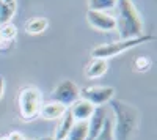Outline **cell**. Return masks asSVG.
I'll return each instance as SVG.
<instances>
[{"label": "cell", "instance_id": "44dd1931", "mask_svg": "<svg viewBox=\"0 0 157 140\" xmlns=\"http://www.w3.org/2000/svg\"><path fill=\"white\" fill-rule=\"evenodd\" d=\"M3 91H5V79L0 77V99L3 98Z\"/></svg>", "mask_w": 157, "mask_h": 140}, {"label": "cell", "instance_id": "6da1fadb", "mask_svg": "<svg viewBox=\"0 0 157 140\" xmlns=\"http://www.w3.org/2000/svg\"><path fill=\"white\" fill-rule=\"evenodd\" d=\"M118 18L116 19V29L120 33V40H130V38H138L143 33V19L137 6L132 0H118Z\"/></svg>", "mask_w": 157, "mask_h": 140}, {"label": "cell", "instance_id": "4fadbf2b", "mask_svg": "<svg viewBox=\"0 0 157 140\" xmlns=\"http://www.w3.org/2000/svg\"><path fill=\"white\" fill-rule=\"evenodd\" d=\"M49 27V21L43 16H35V18H30L27 22H25V32L29 35H39L46 32Z\"/></svg>", "mask_w": 157, "mask_h": 140}, {"label": "cell", "instance_id": "5b68a950", "mask_svg": "<svg viewBox=\"0 0 157 140\" xmlns=\"http://www.w3.org/2000/svg\"><path fill=\"white\" fill-rule=\"evenodd\" d=\"M52 101L55 103H60L63 104L64 107H71L75 101L80 98V88L77 87V84L74 80H69V79H64L61 80L52 91Z\"/></svg>", "mask_w": 157, "mask_h": 140}, {"label": "cell", "instance_id": "30bf717a", "mask_svg": "<svg viewBox=\"0 0 157 140\" xmlns=\"http://www.w3.org/2000/svg\"><path fill=\"white\" fill-rule=\"evenodd\" d=\"M68 107H64L60 103H55V101H49V103H44L41 106V110H39V115L44 120H60L64 113H66Z\"/></svg>", "mask_w": 157, "mask_h": 140}, {"label": "cell", "instance_id": "7402d4cb", "mask_svg": "<svg viewBox=\"0 0 157 140\" xmlns=\"http://www.w3.org/2000/svg\"><path fill=\"white\" fill-rule=\"evenodd\" d=\"M39 140H57L55 137H43V138H39Z\"/></svg>", "mask_w": 157, "mask_h": 140}, {"label": "cell", "instance_id": "cb8c5ba5", "mask_svg": "<svg viewBox=\"0 0 157 140\" xmlns=\"http://www.w3.org/2000/svg\"><path fill=\"white\" fill-rule=\"evenodd\" d=\"M24 140H36V138H27V137H25Z\"/></svg>", "mask_w": 157, "mask_h": 140}, {"label": "cell", "instance_id": "ffe728a7", "mask_svg": "<svg viewBox=\"0 0 157 140\" xmlns=\"http://www.w3.org/2000/svg\"><path fill=\"white\" fill-rule=\"evenodd\" d=\"M6 137H8V140H24L25 138L22 135V132H19V131H11Z\"/></svg>", "mask_w": 157, "mask_h": 140}, {"label": "cell", "instance_id": "52a82bcc", "mask_svg": "<svg viewBox=\"0 0 157 140\" xmlns=\"http://www.w3.org/2000/svg\"><path fill=\"white\" fill-rule=\"evenodd\" d=\"M86 21L94 30H99V32H112L116 29L115 16H112L110 13H105V11L88 10L86 11Z\"/></svg>", "mask_w": 157, "mask_h": 140}, {"label": "cell", "instance_id": "d6986e66", "mask_svg": "<svg viewBox=\"0 0 157 140\" xmlns=\"http://www.w3.org/2000/svg\"><path fill=\"white\" fill-rule=\"evenodd\" d=\"M151 58L149 57H146V55H138V57H135V60H134V68L137 69V71H140V72H145V71H148L149 68H151Z\"/></svg>", "mask_w": 157, "mask_h": 140}, {"label": "cell", "instance_id": "9a60e30c", "mask_svg": "<svg viewBox=\"0 0 157 140\" xmlns=\"http://www.w3.org/2000/svg\"><path fill=\"white\" fill-rule=\"evenodd\" d=\"M88 135V123L86 121H75L69 129L64 140H86Z\"/></svg>", "mask_w": 157, "mask_h": 140}, {"label": "cell", "instance_id": "5bb4252c", "mask_svg": "<svg viewBox=\"0 0 157 140\" xmlns=\"http://www.w3.org/2000/svg\"><path fill=\"white\" fill-rule=\"evenodd\" d=\"M17 10L16 0H0V25L11 22Z\"/></svg>", "mask_w": 157, "mask_h": 140}, {"label": "cell", "instance_id": "2e32d148", "mask_svg": "<svg viewBox=\"0 0 157 140\" xmlns=\"http://www.w3.org/2000/svg\"><path fill=\"white\" fill-rule=\"evenodd\" d=\"M116 2L118 0H88V10L109 13L110 10L116 8Z\"/></svg>", "mask_w": 157, "mask_h": 140}, {"label": "cell", "instance_id": "e0dca14e", "mask_svg": "<svg viewBox=\"0 0 157 140\" xmlns=\"http://www.w3.org/2000/svg\"><path fill=\"white\" fill-rule=\"evenodd\" d=\"M94 140H115V132H113V120L112 118H105L102 128L99 131V134L94 137Z\"/></svg>", "mask_w": 157, "mask_h": 140}, {"label": "cell", "instance_id": "d4e9b609", "mask_svg": "<svg viewBox=\"0 0 157 140\" xmlns=\"http://www.w3.org/2000/svg\"><path fill=\"white\" fill-rule=\"evenodd\" d=\"M0 44H2V40H0Z\"/></svg>", "mask_w": 157, "mask_h": 140}, {"label": "cell", "instance_id": "9c48e42d", "mask_svg": "<svg viewBox=\"0 0 157 140\" xmlns=\"http://www.w3.org/2000/svg\"><path fill=\"white\" fill-rule=\"evenodd\" d=\"M107 118V110L104 107H96L93 115L90 117V120L86 121L88 123V135H86V140H94V137L99 134L101 128L104 121Z\"/></svg>", "mask_w": 157, "mask_h": 140}, {"label": "cell", "instance_id": "7c38bea8", "mask_svg": "<svg viewBox=\"0 0 157 140\" xmlns=\"http://www.w3.org/2000/svg\"><path fill=\"white\" fill-rule=\"evenodd\" d=\"M75 123V120L72 118V115H71V112L69 110H66V113L58 120V124H57V129H55V138L57 140H64V137L68 135V132H69V129L72 128V124Z\"/></svg>", "mask_w": 157, "mask_h": 140}, {"label": "cell", "instance_id": "277c9868", "mask_svg": "<svg viewBox=\"0 0 157 140\" xmlns=\"http://www.w3.org/2000/svg\"><path fill=\"white\" fill-rule=\"evenodd\" d=\"M41 106H43V96L36 87L22 88L19 93V112L25 121L36 118L39 115Z\"/></svg>", "mask_w": 157, "mask_h": 140}, {"label": "cell", "instance_id": "ba28073f", "mask_svg": "<svg viewBox=\"0 0 157 140\" xmlns=\"http://www.w3.org/2000/svg\"><path fill=\"white\" fill-rule=\"evenodd\" d=\"M94 109H96V107H94L93 104H90L88 101L78 98L68 110L71 112V115H72V118H74L75 121H88L90 117L93 115Z\"/></svg>", "mask_w": 157, "mask_h": 140}, {"label": "cell", "instance_id": "603a6c76", "mask_svg": "<svg viewBox=\"0 0 157 140\" xmlns=\"http://www.w3.org/2000/svg\"><path fill=\"white\" fill-rule=\"evenodd\" d=\"M0 140H8V137H6V135H3V137H0Z\"/></svg>", "mask_w": 157, "mask_h": 140}, {"label": "cell", "instance_id": "8fae6325", "mask_svg": "<svg viewBox=\"0 0 157 140\" xmlns=\"http://www.w3.org/2000/svg\"><path fill=\"white\" fill-rule=\"evenodd\" d=\"M109 69V61L104 60V58H91L86 66H85V76L88 79H96L101 77L107 72Z\"/></svg>", "mask_w": 157, "mask_h": 140}, {"label": "cell", "instance_id": "ac0fdd59", "mask_svg": "<svg viewBox=\"0 0 157 140\" xmlns=\"http://www.w3.org/2000/svg\"><path fill=\"white\" fill-rule=\"evenodd\" d=\"M16 35H17V29L13 22L0 25V40H2V43L3 41H13L16 38Z\"/></svg>", "mask_w": 157, "mask_h": 140}, {"label": "cell", "instance_id": "8992f818", "mask_svg": "<svg viewBox=\"0 0 157 140\" xmlns=\"http://www.w3.org/2000/svg\"><path fill=\"white\" fill-rule=\"evenodd\" d=\"M115 96V90L112 87H102V85H90L83 87L80 90V98L88 101L94 107H102L104 104L110 103Z\"/></svg>", "mask_w": 157, "mask_h": 140}, {"label": "cell", "instance_id": "3957f363", "mask_svg": "<svg viewBox=\"0 0 157 140\" xmlns=\"http://www.w3.org/2000/svg\"><path fill=\"white\" fill-rule=\"evenodd\" d=\"M152 40H154V35H141L138 38H130V40H118V41H112V43H105V44H99L91 50V55H93V58L107 60L110 57L127 52L129 49H134L143 43H148Z\"/></svg>", "mask_w": 157, "mask_h": 140}, {"label": "cell", "instance_id": "7a4b0ae2", "mask_svg": "<svg viewBox=\"0 0 157 140\" xmlns=\"http://www.w3.org/2000/svg\"><path fill=\"white\" fill-rule=\"evenodd\" d=\"M110 103L116 120V124L113 123V132H116L120 140H127L137 128V110L121 101H110Z\"/></svg>", "mask_w": 157, "mask_h": 140}]
</instances>
